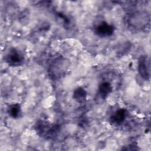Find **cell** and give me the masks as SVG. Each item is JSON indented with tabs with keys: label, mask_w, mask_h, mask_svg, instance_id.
<instances>
[{
	"label": "cell",
	"mask_w": 151,
	"mask_h": 151,
	"mask_svg": "<svg viewBox=\"0 0 151 151\" xmlns=\"http://www.w3.org/2000/svg\"><path fill=\"white\" fill-rule=\"evenodd\" d=\"M70 67L69 61L63 57L55 58L51 64L48 73L53 80H57L64 76Z\"/></svg>",
	"instance_id": "cell-1"
},
{
	"label": "cell",
	"mask_w": 151,
	"mask_h": 151,
	"mask_svg": "<svg viewBox=\"0 0 151 151\" xmlns=\"http://www.w3.org/2000/svg\"><path fill=\"white\" fill-rule=\"evenodd\" d=\"M127 23L128 25L133 29L141 30L147 27L149 24L150 17L146 12H135L128 17Z\"/></svg>",
	"instance_id": "cell-2"
},
{
	"label": "cell",
	"mask_w": 151,
	"mask_h": 151,
	"mask_svg": "<svg viewBox=\"0 0 151 151\" xmlns=\"http://www.w3.org/2000/svg\"><path fill=\"white\" fill-rule=\"evenodd\" d=\"M5 61L9 65L18 67L24 63V57L19 50L15 48H12L5 55Z\"/></svg>",
	"instance_id": "cell-3"
},
{
	"label": "cell",
	"mask_w": 151,
	"mask_h": 151,
	"mask_svg": "<svg viewBox=\"0 0 151 151\" xmlns=\"http://www.w3.org/2000/svg\"><path fill=\"white\" fill-rule=\"evenodd\" d=\"M56 126H52L50 123L44 120H40L37 123L36 131L41 136L48 137H52L57 132Z\"/></svg>",
	"instance_id": "cell-4"
},
{
	"label": "cell",
	"mask_w": 151,
	"mask_h": 151,
	"mask_svg": "<svg viewBox=\"0 0 151 151\" xmlns=\"http://www.w3.org/2000/svg\"><path fill=\"white\" fill-rule=\"evenodd\" d=\"M137 70L140 77L148 80L150 75V64L149 58L146 55H142L138 60Z\"/></svg>",
	"instance_id": "cell-5"
},
{
	"label": "cell",
	"mask_w": 151,
	"mask_h": 151,
	"mask_svg": "<svg viewBox=\"0 0 151 151\" xmlns=\"http://www.w3.org/2000/svg\"><path fill=\"white\" fill-rule=\"evenodd\" d=\"M114 26L105 21L100 22L94 27V29L95 34L101 38L110 37L114 34Z\"/></svg>",
	"instance_id": "cell-6"
},
{
	"label": "cell",
	"mask_w": 151,
	"mask_h": 151,
	"mask_svg": "<svg viewBox=\"0 0 151 151\" xmlns=\"http://www.w3.org/2000/svg\"><path fill=\"white\" fill-rule=\"evenodd\" d=\"M126 116V110L124 109H119L110 116V122L114 124H120L125 120Z\"/></svg>",
	"instance_id": "cell-7"
},
{
	"label": "cell",
	"mask_w": 151,
	"mask_h": 151,
	"mask_svg": "<svg viewBox=\"0 0 151 151\" xmlns=\"http://www.w3.org/2000/svg\"><path fill=\"white\" fill-rule=\"evenodd\" d=\"M113 87L109 81H103L98 88V94L102 99H105L112 91Z\"/></svg>",
	"instance_id": "cell-8"
},
{
	"label": "cell",
	"mask_w": 151,
	"mask_h": 151,
	"mask_svg": "<svg viewBox=\"0 0 151 151\" xmlns=\"http://www.w3.org/2000/svg\"><path fill=\"white\" fill-rule=\"evenodd\" d=\"M87 96V93L86 90L81 87H78L74 90L73 97L77 103H82L86 101Z\"/></svg>",
	"instance_id": "cell-9"
},
{
	"label": "cell",
	"mask_w": 151,
	"mask_h": 151,
	"mask_svg": "<svg viewBox=\"0 0 151 151\" xmlns=\"http://www.w3.org/2000/svg\"><path fill=\"white\" fill-rule=\"evenodd\" d=\"M8 113L9 116L13 119H18L21 116L22 110L19 104L14 103L8 107Z\"/></svg>",
	"instance_id": "cell-10"
}]
</instances>
